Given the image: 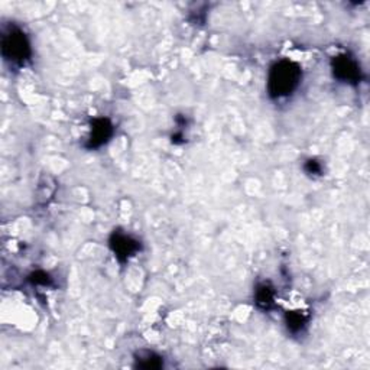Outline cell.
<instances>
[{
	"mask_svg": "<svg viewBox=\"0 0 370 370\" xmlns=\"http://www.w3.org/2000/svg\"><path fill=\"white\" fill-rule=\"evenodd\" d=\"M302 82V69L291 60H280L272 64L268 74V95L273 100L293 96Z\"/></svg>",
	"mask_w": 370,
	"mask_h": 370,
	"instance_id": "cell-1",
	"label": "cell"
},
{
	"mask_svg": "<svg viewBox=\"0 0 370 370\" xmlns=\"http://www.w3.org/2000/svg\"><path fill=\"white\" fill-rule=\"evenodd\" d=\"M2 57L13 67H23L32 57V47L28 35L18 25H8L2 31Z\"/></svg>",
	"mask_w": 370,
	"mask_h": 370,
	"instance_id": "cell-2",
	"label": "cell"
},
{
	"mask_svg": "<svg viewBox=\"0 0 370 370\" xmlns=\"http://www.w3.org/2000/svg\"><path fill=\"white\" fill-rule=\"evenodd\" d=\"M332 73L336 80L350 86L360 84L363 78V71L359 61L356 60L349 52H343L332 58Z\"/></svg>",
	"mask_w": 370,
	"mask_h": 370,
	"instance_id": "cell-3",
	"label": "cell"
},
{
	"mask_svg": "<svg viewBox=\"0 0 370 370\" xmlns=\"http://www.w3.org/2000/svg\"><path fill=\"white\" fill-rule=\"evenodd\" d=\"M109 247L113 252L114 258L121 265L134 258L136 254H139L142 250V243L135 239L134 236H130L122 230H113V233L109 237Z\"/></svg>",
	"mask_w": 370,
	"mask_h": 370,
	"instance_id": "cell-4",
	"label": "cell"
},
{
	"mask_svg": "<svg viewBox=\"0 0 370 370\" xmlns=\"http://www.w3.org/2000/svg\"><path fill=\"white\" fill-rule=\"evenodd\" d=\"M114 134V126L109 117H96L91 122L90 135L86 142L87 149H99L108 143Z\"/></svg>",
	"mask_w": 370,
	"mask_h": 370,
	"instance_id": "cell-5",
	"label": "cell"
},
{
	"mask_svg": "<svg viewBox=\"0 0 370 370\" xmlns=\"http://www.w3.org/2000/svg\"><path fill=\"white\" fill-rule=\"evenodd\" d=\"M276 293L269 282H259L255 289V304L262 311H271L275 308Z\"/></svg>",
	"mask_w": 370,
	"mask_h": 370,
	"instance_id": "cell-6",
	"label": "cell"
},
{
	"mask_svg": "<svg viewBox=\"0 0 370 370\" xmlns=\"http://www.w3.org/2000/svg\"><path fill=\"white\" fill-rule=\"evenodd\" d=\"M310 319H311V315L307 311H302V310L288 311L285 314V324H286L288 332H291L293 334L302 333L304 330L307 328Z\"/></svg>",
	"mask_w": 370,
	"mask_h": 370,
	"instance_id": "cell-7",
	"label": "cell"
},
{
	"mask_svg": "<svg viewBox=\"0 0 370 370\" xmlns=\"http://www.w3.org/2000/svg\"><path fill=\"white\" fill-rule=\"evenodd\" d=\"M135 367L143 370H158L164 367L162 356L152 350H140L135 354Z\"/></svg>",
	"mask_w": 370,
	"mask_h": 370,
	"instance_id": "cell-8",
	"label": "cell"
},
{
	"mask_svg": "<svg viewBox=\"0 0 370 370\" xmlns=\"http://www.w3.org/2000/svg\"><path fill=\"white\" fill-rule=\"evenodd\" d=\"M28 281L32 285H38V286H52V284H54L51 275L47 273L45 271H34L32 273H29Z\"/></svg>",
	"mask_w": 370,
	"mask_h": 370,
	"instance_id": "cell-9",
	"label": "cell"
},
{
	"mask_svg": "<svg viewBox=\"0 0 370 370\" xmlns=\"http://www.w3.org/2000/svg\"><path fill=\"white\" fill-rule=\"evenodd\" d=\"M304 171H306V174L310 175V177H321L323 175V164L315 160V158H310V160L306 161V164H304Z\"/></svg>",
	"mask_w": 370,
	"mask_h": 370,
	"instance_id": "cell-10",
	"label": "cell"
}]
</instances>
